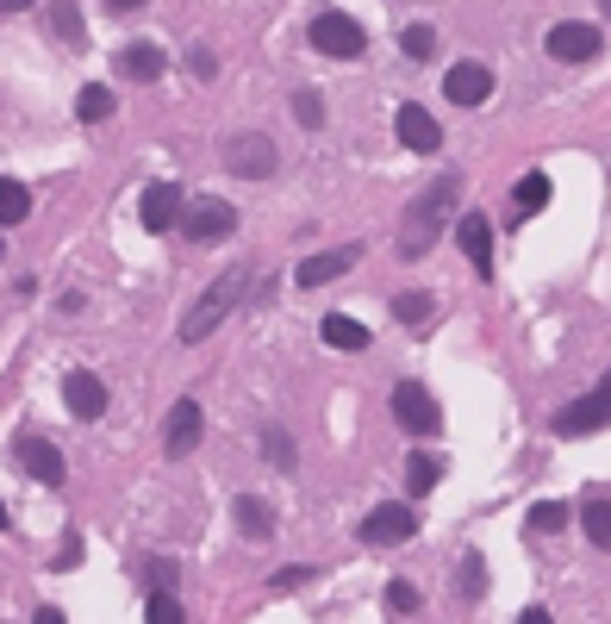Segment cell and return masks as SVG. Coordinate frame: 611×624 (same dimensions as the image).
Returning <instances> with one entry per match:
<instances>
[{
  "instance_id": "obj_29",
  "label": "cell",
  "mask_w": 611,
  "mask_h": 624,
  "mask_svg": "<svg viewBox=\"0 0 611 624\" xmlns=\"http://www.w3.org/2000/svg\"><path fill=\"white\" fill-rule=\"evenodd\" d=\"M393 319H400V325H424V319H431V293H400V300H393Z\"/></svg>"
},
{
  "instance_id": "obj_2",
  "label": "cell",
  "mask_w": 611,
  "mask_h": 624,
  "mask_svg": "<svg viewBox=\"0 0 611 624\" xmlns=\"http://www.w3.org/2000/svg\"><path fill=\"white\" fill-rule=\"evenodd\" d=\"M244 288H249V263H231V269L188 307V319H181V344H200V337L219 332V325H225V312L237 307V293H244Z\"/></svg>"
},
{
  "instance_id": "obj_41",
  "label": "cell",
  "mask_w": 611,
  "mask_h": 624,
  "mask_svg": "<svg viewBox=\"0 0 611 624\" xmlns=\"http://www.w3.org/2000/svg\"><path fill=\"white\" fill-rule=\"evenodd\" d=\"M0 531H7V506H0Z\"/></svg>"
},
{
  "instance_id": "obj_13",
  "label": "cell",
  "mask_w": 611,
  "mask_h": 624,
  "mask_svg": "<svg viewBox=\"0 0 611 624\" xmlns=\"http://www.w3.org/2000/svg\"><path fill=\"white\" fill-rule=\"evenodd\" d=\"M63 406L76 412V419H100L107 412V381L95 369H69L63 375Z\"/></svg>"
},
{
  "instance_id": "obj_11",
  "label": "cell",
  "mask_w": 611,
  "mask_h": 624,
  "mask_svg": "<svg viewBox=\"0 0 611 624\" xmlns=\"http://www.w3.org/2000/svg\"><path fill=\"white\" fill-rule=\"evenodd\" d=\"M443 94H449V107H480V100L493 94V69L487 63H449Z\"/></svg>"
},
{
  "instance_id": "obj_40",
  "label": "cell",
  "mask_w": 611,
  "mask_h": 624,
  "mask_svg": "<svg viewBox=\"0 0 611 624\" xmlns=\"http://www.w3.org/2000/svg\"><path fill=\"white\" fill-rule=\"evenodd\" d=\"M518 624H555V619L543 612V605H531V612H518Z\"/></svg>"
},
{
  "instance_id": "obj_36",
  "label": "cell",
  "mask_w": 611,
  "mask_h": 624,
  "mask_svg": "<svg viewBox=\"0 0 611 624\" xmlns=\"http://www.w3.org/2000/svg\"><path fill=\"white\" fill-rule=\"evenodd\" d=\"M57 568H81V537H76V531L63 537V549H57Z\"/></svg>"
},
{
  "instance_id": "obj_22",
  "label": "cell",
  "mask_w": 611,
  "mask_h": 624,
  "mask_svg": "<svg viewBox=\"0 0 611 624\" xmlns=\"http://www.w3.org/2000/svg\"><path fill=\"white\" fill-rule=\"evenodd\" d=\"M549 194H555V188H549V176H543V169H531V176H524V181H518V219H531V213H543V207H549Z\"/></svg>"
},
{
  "instance_id": "obj_30",
  "label": "cell",
  "mask_w": 611,
  "mask_h": 624,
  "mask_svg": "<svg viewBox=\"0 0 611 624\" xmlns=\"http://www.w3.org/2000/svg\"><path fill=\"white\" fill-rule=\"evenodd\" d=\"M568 525V506L562 500H536L531 506V531H562Z\"/></svg>"
},
{
  "instance_id": "obj_19",
  "label": "cell",
  "mask_w": 611,
  "mask_h": 624,
  "mask_svg": "<svg viewBox=\"0 0 611 624\" xmlns=\"http://www.w3.org/2000/svg\"><path fill=\"white\" fill-rule=\"evenodd\" d=\"M319 337H325L331 350H368V325H356V319H344V312H325Z\"/></svg>"
},
{
  "instance_id": "obj_25",
  "label": "cell",
  "mask_w": 611,
  "mask_h": 624,
  "mask_svg": "<svg viewBox=\"0 0 611 624\" xmlns=\"http://www.w3.org/2000/svg\"><path fill=\"white\" fill-rule=\"evenodd\" d=\"M237 531H244V537H275V519H268V506L263 500H237Z\"/></svg>"
},
{
  "instance_id": "obj_15",
  "label": "cell",
  "mask_w": 611,
  "mask_h": 624,
  "mask_svg": "<svg viewBox=\"0 0 611 624\" xmlns=\"http://www.w3.org/2000/svg\"><path fill=\"white\" fill-rule=\"evenodd\" d=\"M137 219H144V232H169V225H181V188H175V181H151L144 200H137Z\"/></svg>"
},
{
  "instance_id": "obj_27",
  "label": "cell",
  "mask_w": 611,
  "mask_h": 624,
  "mask_svg": "<svg viewBox=\"0 0 611 624\" xmlns=\"http://www.w3.org/2000/svg\"><path fill=\"white\" fill-rule=\"evenodd\" d=\"M51 25H57L63 44H81L88 38V25H81V7H51Z\"/></svg>"
},
{
  "instance_id": "obj_42",
  "label": "cell",
  "mask_w": 611,
  "mask_h": 624,
  "mask_svg": "<svg viewBox=\"0 0 611 624\" xmlns=\"http://www.w3.org/2000/svg\"><path fill=\"white\" fill-rule=\"evenodd\" d=\"M0 263H7V244H0Z\"/></svg>"
},
{
  "instance_id": "obj_9",
  "label": "cell",
  "mask_w": 611,
  "mask_h": 624,
  "mask_svg": "<svg viewBox=\"0 0 611 624\" xmlns=\"http://www.w3.org/2000/svg\"><path fill=\"white\" fill-rule=\"evenodd\" d=\"M363 263V244H337V250H319V256H306L300 269H293V281L300 288H325V281H337V275H349Z\"/></svg>"
},
{
  "instance_id": "obj_16",
  "label": "cell",
  "mask_w": 611,
  "mask_h": 624,
  "mask_svg": "<svg viewBox=\"0 0 611 624\" xmlns=\"http://www.w3.org/2000/svg\"><path fill=\"white\" fill-rule=\"evenodd\" d=\"M393 132H400V144L406 151H419V156H431L443 144V125L431 113H424V107H412V100H406L400 113H393Z\"/></svg>"
},
{
  "instance_id": "obj_31",
  "label": "cell",
  "mask_w": 611,
  "mask_h": 624,
  "mask_svg": "<svg viewBox=\"0 0 611 624\" xmlns=\"http://www.w3.org/2000/svg\"><path fill=\"white\" fill-rule=\"evenodd\" d=\"M462 593H468V600H480V593H487V562H480L475 549L462 556Z\"/></svg>"
},
{
  "instance_id": "obj_37",
  "label": "cell",
  "mask_w": 611,
  "mask_h": 624,
  "mask_svg": "<svg viewBox=\"0 0 611 624\" xmlns=\"http://www.w3.org/2000/svg\"><path fill=\"white\" fill-rule=\"evenodd\" d=\"M188 69H193L200 81H212V76H219V63H212V51H193V57H188Z\"/></svg>"
},
{
  "instance_id": "obj_35",
  "label": "cell",
  "mask_w": 611,
  "mask_h": 624,
  "mask_svg": "<svg viewBox=\"0 0 611 624\" xmlns=\"http://www.w3.org/2000/svg\"><path fill=\"white\" fill-rule=\"evenodd\" d=\"M175 575H181V568H175L169 556H156L151 562V593H175Z\"/></svg>"
},
{
  "instance_id": "obj_8",
  "label": "cell",
  "mask_w": 611,
  "mask_h": 624,
  "mask_svg": "<svg viewBox=\"0 0 611 624\" xmlns=\"http://www.w3.org/2000/svg\"><path fill=\"white\" fill-rule=\"evenodd\" d=\"M606 419H611L606 412V375H599V388L555 412V431H562V437H587V431H606Z\"/></svg>"
},
{
  "instance_id": "obj_26",
  "label": "cell",
  "mask_w": 611,
  "mask_h": 624,
  "mask_svg": "<svg viewBox=\"0 0 611 624\" xmlns=\"http://www.w3.org/2000/svg\"><path fill=\"white\" fill-rule=\"evenodd\" d=\"M144 624H188V612H181V600H175V593H151Z\"/></svg>"
},
{
  "instance_id": "obj_1",
  "label": "cell",
  "mask_w": 611,
  "mask_h": 624,
  "mask_svg": "<svg viewBox=\"0 0 611 624\" xmlns=\"http://www.w3.org/2000/svg\"><path fill=\"white\" fill-rule=\"evenodd\" d=\"M462 194V176H437L431 188H424L412 207H406V225H400V256H424L431 244H437L443 219H449V200Z\"/></svg>"
},
{
  "instance_id": "obj_5",
  "label": "cell",
  "mask_w": 611,
  "mask_h": 624,
  "mask_svg": "<svg viewBox=\"0 0 611 624\" xmlns=\"http://www.w3.org/2000/svg\"><path fill=\"white\" fill-rule=\"evenodd\" d=\"M549 57L555 63H592L599 51H606V32L599 25H587V20H562V25H549Z\"/></svg>"
},
{
  "instance_id": "obj_33",
  "label": "cell",
  "mask_w": 611,
  "mask_h": 624,
  "mask_svg": "<svg viewBox=\"0 0 611 624\" xmlns=\"http://www.w3.org/2000/svg\"><path fill=\"white\" fill-rule=\"evenodd\" d=\"M293 113H300V125H325V100L306 88V94H293Z\"/></svg>"
},
{
  "instance_id": "obj_10",
  "label": "cell",
  "mask_w": 611,
  "mask_h": 624,
  "mask_svg": "<svg viewBox=\"0 0 611 624\" xmlns=\"http://www.w3.org/2000/svg\"><path fill=\"white\" fill-rule=\"evenodd\" d=\"M200 431H207L200 400H175V406H169V431H163V449H169V456H193V449H200Z\"/></svg>"
},
{
  "instance_id": "obj_21",
  "label": "cell",
  "mask_w": 611,
  "mask_h": 624,
  "mask_svg": "<svg viewBox=\"0 0 611 624\" xmlns=\"http://www.w3.org/2000/svg\"><path fill=\"white\" fill-rule=\"evenodd\" d=\"M443 481V456H431V449H412L406 456V488L412 493H431Z\"/></svg>"
},
{
  "instance_id": "obj_34",
  "label": "cell",
  "mask_w": 611,
  "mask_h": 624,
  "mask_svg": "<svg viewBox=\"0 0 611 624\" xmlns=\"http://www.w3.org/2000/svg\"><path fill=\"white\" fill-rule=\"evenodd\" d=\"M387 605H393V612H419V587L412 581H387Z\"/></svg>"
},
{
  "instance_id": "obj_4",
  "label": "cell",
  "mask_w": 611,
  "mask_h": 624,
  "mask_svg": "<svg viewBox=\"0 0 611 624\" xmlns=\"http://www.w3.org/2000/svg\"><path fill=\"white\" fill-rule=\"evenodd\" d=\"M393 419H400L412 437H437L443 431V412H437V400H431L424 381H400V388H393Z\"/></svg>"
},
{
  "instance_id": "obj_14",
  "label": "cell",
  "mask_w": 611,
  "mask_h": 624,
  "mask_svg": "<svg viewBox=\"0 0 611 624\" xmlns=\"http://www.w3.org/2000/svg\"><path fill=\"white\" fill-rule=\"evenodd\" d=\"M13 456H20V468L32 475V481H44V488H63V475H69V468H63V449L44 444V437H20Z\"/></svg>"
},
{
  "instance_id": "obj_12",
  "label": "cell",
  "mask_w": 611,
  "mask_h": 624,
  "mask_svg": "<svg viewBox=\"0 0 611 624\" xmlns=\"http://www.w3.org/2000/svg\"><path fill=\"white\" fill-rule=\"evenodd\" d=\"M419 537V512L412 506H375L363 519V544H406Z\"/></svg>"
},
{
  "instance_id": "obj_17",
  "label": "cell",
  "mask_w": 611,
  "mask_h": 624,
  "mask_svg": "<svg viewBox=\"0 0 611 624\" xmlns=\"http://www.w3.org/2000/svg\"><path fill=\"white\" fill-rule=\"evenodd\" d=\"M456 244L468 250V263H475V275H480V281H493V225H487L480 213H462Z\"/></svg>"
},
{
  "instance_id": "obj_6",
  "label": "cell",
  "mask_w": 611,
  "mask_h": 624,
  "mask_svg": "<svg viewBox=\"0 0 611 624\" xmlns=\"http://www.w3.org/2000/svg\"><path fill=\"white\" fill-rule=\"evenodd\" d=\"M225 163H231V176L268 181V176H275V144H268L263 132H237V137L225 144Z\"/></svg>"
},
{
  "instance_id": "obj_24",
  "label": "cell",
  "mask_w": 611,
  "mask_h": 624,
  "mask_svg": "<svg viewBox=\"0 0 611 624\" xmlns=\"http://www.w3.org/2000/svg\"><path fill=\"white\" fill-rule=\"evenodd\" d=\"M580 525H587L592 549H606V544H611V500H606V493H599V500H587V506H580Z\"/></svg>"
},
{
  "instance_id": "obj_32",
  "label": "cell",
  "mask_w": 611,
  "mask_h": 624,
  "mask_svg": "<svg viewBox=\"0 0 611 624\" xmlns=\"http://www.w3.org/2000/svg\"><path fill=\"white\" fill-rule=\"evenodd\" d=\"M263 449H268V463H275V468H293V444H287V431H281V425H268V431H263Z\"/></svg>"
},
{
  "instance_id": "obj_3",
  "label": "cell",
  "mask_w": 611,
  "mask_h": 624,
  "mask_svg": "<svg viewBox=\"0 0 611 624\" xmlns=\"http://www.w3.org/2000/svg\"><path fill=\"white\" fill-rule=\"evenodd\" d=\"M312 51H325V57H363V25L349 20V13H337V7H325V13H312Z\"/></svg>"
},
{
  "instance_id": "obj_39",
  "label": "cell",
  "mask_w": 611,
  "mask_h": 624,
  "mask_svg": "<svg viewBox=\"0 0 611 624\" xmlns=\"http://www.w3.org/2000/svg\"><path fill=\"white\" fill-rule=\"evenodd\" d=\"M32 624H69V619H63V605H38V612H32Z\"/></svg>"
},
{
  "instance_id": "obj_23",
  "label": "cell",
  "mask_w": 611,
  "mask_h": 624,
  "mask_svg": "<svg viewBox=\"0 0 611 624\" xmlns=\"http://www.w3.org/2000/svg\"><path fill=\"white\" fill-rule=\"evenodd\" d=\"M113 88H100V81H88V88H81L76 94V119H88V125H100V119H113Z\"/></svg>"
},
{
  "instance_id": "obj_38",
  "label": "cell",
  "mask_w": 611,
  "mask_h": 624,
  "mask_svg": "<svg viewBox=\"0 0 611 624\" xmlns=\"http://www.w3.org/2000/svg\"><path fill=\"white\" fill-rule=\"evenodd\" d=\"M300 581H312V568H281L275 575V587H300Z\"/></svg>"
},
{
  "instance_id": "obj_20",
  "label": "cell",
  "mask_w": 611,
  "mask_h": 624,
  "mask_svg": "<svg viewBox=\"0 0 611 624\" xmlns=\"http://www.w3.org/2000/svg\"><path fill=\"white\" fill-rule=\"evenodd\" d=\"M20 219H32V188L13 181V176H0V232L20 225Z\"/></svg>"
},
{
  "instance_id": "obj_7",
  "label": "cell",
  "mask_w": 611,
  "mask_h": 624,
  "mask_svg": "<svg viewBox=\"0 0 611 624\" xmlns=\"http://www.w3.org/2000/svg\"><path fill=\"white\" fill-rule=\"evenodd\" d=\"M181 232L193 237V244H212V237H231L237 232V213H231V200H193V207H181Z\"/></svg>"
},
{
  "instance_id": "obj_18",
  "label": "cell",
  "mask_w": 611,
  "mask_h": 624,
  "mask_svg": "<svg viewBox=\"0 0 611 624\" xmlns=\"http://www.w3.org/2000/svg\"><path fill=\"white\" fill-rule=\"evenodd\" d=\"M163 69H169L163 44H125V51H119V76L125 81H156Z\"/></svg>"
},
{
  "instance_id": "obj_28",
  "label": "cell",
  "mask_w": 611,
  "mask_h": 624,
  "mask_svg": "<svg viewBox=\"0 0 611 624\" xmlns=\"http://www.w3.org/2000/svg\"><path fill=\"white\" fill-rule=\"evenodd\" d=\"M400 51H406V57H431V51H437V32H431V25H406V32H400Z\"/></svg>"
}]
</instances>
